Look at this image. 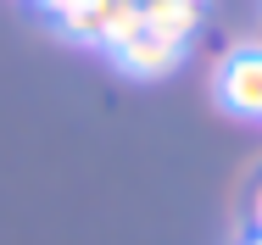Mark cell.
Masks as SVG:
<instances>
[{"instance_id": "6da1fadb", "label": "cell", "mask_w": 262, "mask_h": 245, "mask_svg": "<svg viewBox=\"0 0 262 245\" xmlns=\"http://www.w3.org/2000/svg\"><path fill=\"white\" fill-rule=\"evenodd\" d=\"M212 90L234 117H262V45L229 50L212 73Z\"/></svg>"}, {"instance_id": "7a4b0ae2", "label": "cell", "mask_w": 262, "mask_h": 245, "mask_svg": "<svg viewBox=\"0 0 262 245\" xmlns=\"http://www.w3.org/2000/svg\"><path fill=\"white\" fill-rule=\"evenodd\" d=\"M184 50H190V39H173V34H162V28H134L123 45L112 50V61L128 73V78H167L179 61H184Z\"/></svg>"}, {"instance_id": "3957f363", "label": "cell", "mask_w": 262, "mask_h": 245, "mask_svg": "<svg viewBox=\"0 0 262 245\" xmlns=\"http://www.w3.org/2000/svg\"><path fill=\"white\" fill-rule=\"evenodd\" d=\"M201 17H207L201 0H145V6H140V23L173 34V39H190V34L201 28Z\"/></svg>"}, {"instance_id": "277c9868", "label": "cell", "mask_w": 262, "mask_h": 245, "mask_svg": "<svg viewBox=\"0 0 262 245\" xmlns=\"http://www.w3.org/2000/svg\"><path fill=\"white\" fill-rule=\"evenodd\" d=\"M251 234H262V184H257V195H251Z\"/></svg>"}, {"instance_id": "5b68a950", "label": "cell", "mask_w": 262, "mask_h": 245, "mask_svg": "<svg viewBox=\"0 0 262 245\" xmlns=\"http://www.w3.org/2000/svg\"><path fill=\"white\" fill-rule=\"evenodd\" d=\"M240 245H262V234H246V240H240Z\"/></svg>"}, {"instance_id": "8992f818", "label": "cell", "mask_w": 262, "mask_h": 245, "mask_svg": "<svg viewBox=\"0 0 262 245\" xmlns=\"http://www.w3.org/2000/svg\"><path fill=\"white\" fill-rule=\"evenodd\" d=\"M134 6H145V0H134Z\"/></svg>"}]
</instances>
